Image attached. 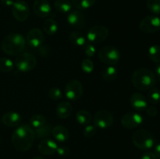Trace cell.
I'll use <instances>...</instances> for the list:
<instances>
[{
  "instance_id": "obj_41",
  "label": "cell",
  "mask_w": 160,
  "mask_h": 159,
  "mask_svg": "<svg viewBox=\"0 0 160 159\" xmlns=\"http://www.w3.org/2000/svg\"><path fill=\"white\" fill-rule=\"evenodd\" d=\"M1 3L2 6H6V7H12L13 5V0H1Z\"/></svg>"
},
{
  "instance_id": "obj_32",
  "label": "cell",
  "mask_w": 160,
  "mask_h": 159,
  "mask_svg": "<svg viewBox=\"0 0 160 159\" xmlns=\"http://www.w3.org/2000/svg\"><path fill=\"white\" fill-rule=\"evenodd\" d=\"M148 10L153 14H160V0H146Z\"/></svg>"
},
{
  "instance_id": "obj_38",
  "label": "cell",
  "mask_w": 160,
  "mask_h": 159,
  "mask_svg": "<svg viewBox=\"0 0 160 159\" xmlns=\"http://www.w3.org/2000/svg\"><path fill=\"white\" fill-rule=\"evenodd\" d=\"M145 111H146L147 115L151 117H156L158 114L157 108L153 105L147 106V108H145Z\"/></svg>"
},
{
  "instance_id": "obj_21",
  "label": "cell",
  "mask_w": 160,
  "mask_h": 159,
  "mask_svg": "<svg viewBox=\"0 0 160 159\" xmlns=\"http://www.w3.org/2000/svg\"><path fill=\"white\" fill-rule=\"evenodd\" d=\"M54 6L58 12L62 13H69L72 10L73 5L70 0H56Z\"/></svg>"
},
{
  "instance_id": "obj_27",
  "label": "cell",
  "mask_w": 160,
  "mask_h": 159,
  "mask_svg": "<svg viewBox=\"0 0 160 159\" xmlns=\"http://www.w3.org/2000/svg\"><path fill=\"white\" fill-rule=\"evenodd\" d=\"M29 123V125L33 128V129H36L46 123V118H45L44 115H40V114L34 115L33 116H31V118H30Z\"/></svg>"
},
{
  "instance_id": "obj_18",
  "label": "cell",
  "mask_w": 160,
  "mask_h": 159,
  "mask_svg": "<svg viewBox=\"0 0 160 159\" xmlns=\"http://www.w3.org/2000/svg\"><path fill=\"white\" fill-rule=\"evenodd\" d=\"M130 102H131L133 108L135 109L136 111L145 110L148 106L147 99L142 94L139 93V92H136L131 95V98H130Z\"/></svg>"
},
{
  "instance_id": "obj_35",
  "label": "cell",
  "mask_w": 160,
  "mask_h": 159,
  "mask_svg": "<svg viewBox=\"0 0 160 159\" xmlns=\"http://www.w3.org/2000/svg\"><path fill=\"white\" fill-rule=\"evenodd\" d=\"M97 132V127L95 125H91L88 124L87 126H85L84 129V136L86 138H92L96 134Z\"/></svg>"
},
{
  "instance_id": "obj_39",
  "label": "cell",
  "mask_w": 160,
  "mask_h": 159,
  "mask_svg": "<svg viewBox=\"0 0 160 159\" xmlns=\"http://www.w3.org/2000/svg\"><path fill=\"white\" fill-rule=\"evenodd\" d=\"M38 53L41 56L46 57V56H48L50 54V48L48 49L47 47L42 45V46L38 48Z\"/></svg>"
},
{
  "instance_id": "obj_40",
  "label": "cell",
  "mask_w": 160,
  "mask_h": 159,
  "mask_svg": "<svg viewBox=\"0 0 160 159\" xmlns=\"http://www.w3.org/2000/svg\"><path fill=\"white\" fill-rule=\"evenodd\" d=\"M141 159H157L155 154L153 152H145L143 155L141 157Z\"/></svg>"
},
{
  "instance_id": "obj_28",
  "label": "cell",
  "mask_w": 160,
  "mask_h": 159,
  "mask_svg": "<svg viewBox=\"0 0 160 159\" xmlns=\"http://www.w3.org/2000/svg\"><path fill=\"white\" fill-rule=\"evenodd\" d=\"M96 0H71L73 6L78 9H87L92 7Z\"/></svg>"
},
{
  "instance_id": "obj_33",
  "label": "cell",
  "mask_w": 160,
  "mask_h": 159,
  "mask_svg": "<svg viewBox=\"0 0 160 159\" xmlns=\"http://www.w3.org/2000/svg\"><path fill=\"white\" fill-rule=\"evenodd\" d=\"M48 98L53 101H58L62 98V92L59 87H52L48 91Z\"/></svg>"
},
{
  "instance_id": "obj_37",
  "label": "cell",
  "mask_w": 160,
  "mask_h": 159,
  "mask_svg": "<svg viewBox=\"0 0 160 159\" xmlns=\"http://www.w3.org/2000/svg\"><path fill=\"white\" fill-rule=\"evenodd\" d=\"M56 153L61 157H67L70 154V149L67 146L58 147L57 150H56Z\"/></svg>"
},
{
  "instance_id": "obj_23",
  "label": "cell",
  "mask_w": 160,
  "mask_h": 159,
  "mask_svg": "<svg viewBox=\"0 0 160 159\" xmlns=\"http://www.w3.org/2000/svg\"><path fill=\"white\" fill-rule=\"evenodd\" d=\"M92 116L90 112L84 109L78 111L76 114V120L79 124L83 126H87L92 122Z\"/></svg>"
},
{
  "instance_id": "obj_12",
  "label": "cell",
  "mask_w": 160,
  "mask_h": 159,
  "mask_svg": "<svg viewBox=\"0 0 160 159\" xmlns=\"http://www.w3.org/2000/svg\"><path fill=\"white\" fill-rule=\"evenodd\" d=\"M12 13L14 18L18 21L27 20L30 16V9L28 3L21 0L14 2L12 6Z\"/></svg>"
},
{
  "instance_id": "obj_17",
  "label": "cell",
  "mask_w": 160,
  "mask_h": 159,
  "mask_svg": "<svg viewBox=\"0 0 160 159\" xmlns=\"http://www.w3.org/2000/svg\"><path fill=\"white\" fill-rule=\"evenodd\" d=\"M3 124L9 127H17L22 124V116L16 112H8L2 116Z\"/></svg>"
},
{
  "instance_id": "obj_36",
  "label": "cell",
  "mask_w": 160,
  "mask_h": 159,
  "mask_svg": "<svg viewBox=\"0 0 160 159\" xmlns=\"http://www.w3.org/2000/svg\"><path fill=\"white\" fill-rule=\"evenodd\" d=\"M84 53L88 57H92L96 53V48L93 44H86L84 46Z\"/></svg>"
},
{
  "instance_id": "obj_45",
  "label": "cell",
  "mask_w": 160,
  "mask_h": 159,
  "mask_svg": "<svg viewBox=\"0 0 160 159\" xmlns=\"http://www.w3.org/2000/svg\"><path fill=\"white\" fill-rule=\"evenodd\" d=\"M0 142H1V138H0Z\"/></svg>"
},
{
  "instance_id": "obj_46",
  "label": "cell",
  "mask_w": 160,
  "mask_h": 159,
  "mask_svg": "<svg viewBox=\"0 0 160 159\" xmlns=\"http://www.w3.org/2000/svg\"><path fill=\"white\" fill-rule=\"evenodd\" d=\"M17 1H18V0H17Z\"/></svg>"
},
{
  "instance_id": "obj_2",
  "label": "cell",
  "mask_w": 160,
  "mask_h": 159,
  "mask_svg": "<svg viewBox=\"0 0 160 159\" xmlns=\"http://www.w3.org/2000/svg\"><path fill=\"white\" fill-rule=\"evenodd\" d=\"M131 83L137 90L144 91L150 90L156 84V76L147 68L137 69L131 75Z\"/></svg>"
},
{
  "instance_id": "obj_8",
  "label": "cell",
  "mask_w": 160,
  "mask_h": 159,
  "mask_svg": "<svg viewBox=\"0 0 160 159\" xmlns=\"http://www.w3.org/2000/svg\"><path fill=\"white\" fill-rule=\"evenodd\" d=\"M84 92L82 84L78 80H71L65 87V95L69 100L77 101L81 98Z\"/></svg>"
},
{
  "instance_id": "obj_34",
  "label": "cell",
  "mask_w": 160,
  "mask_h": 159,
  "mask_svg": "<svg viewBox=\"0 0 160 159\" xmlns=\"http://www.w3.org/2000/svg\"><path fill=\"white\" fill-rule=\"evenodd\" d=\"M81 70L85 73H91L94 70V63L91 59H85L81 63Z\"/></svg>"
},
{
  "instance_id": "obj_25",
  "label": "cell",
  "mask_w": 160,
  "mask_h": 159,
  "mask_svg": "<svg viewBox=\"0 0 160 159\" xmlns=\"http://www.w3.org/2000/svg\"><path fill=\"white\" fill-rule=\"evenodd\" d=\"M43 30L48 35H54L58 31L57 22L53 19H47L43 23Z\"/></svg>"
},
{
  "instance_id": "obj_26",
  "label": "cell",
  "mask_w": 160,
  "mask_h": 159,
  "mask_svg": "<svg viewBox=\"0 0 160 159\" xmlns=\"http://www.w3.org/2000/svg\"><path fill=\"white\" fill-rule=\"evenodd\" d=\"M35 131V136L38 139H45L48 138V136L52 134V128L51 125H48L45 123L41 127L38 128V129H34Z\"/></svg>"
},
{
  "instance_id": "obj_29",
  "label": "cell",
  "mask_w": 160,
  "mask_h": 159,
  "mask_svg": "<svg viewBox=\"0 0 160 159\" xmlns=\"http://www.w3.org/2000/svg\"><path fill=\"white\" fill-rule=\"evenodd\" d=\"M148 57L156 63H160V46L158 45H152L148 51Z\"/></svg>"
},
{
  "instance_id": "obj_20",
  "label": "cell",
  "mask_w": 160,
  "mask_h": 159,
  "mask_svg": "<svg viewBox=\"0 0 160 159\" xmlns=\"http://www.w3.org/2000/svg\"><path fill=\"white\" fill-rule=\"evenodd\" d=\"M73 107L68 101H62L59 103L56 108V113L59 118L65 119L69 118L72 114Z\"/></svg>"
},
{
  "instance_id": "obj_16",
  "label": "cell",
  "mask_w": 160,
  "mask_h": 159,
  "mask_svg": "<svg viewBox=\"0 0 160 159\" xmlns=\"http://www.w3.org/2000/svg\"><path fill=\"white\" fill-rule=\"evenodd\" d=\"M38 151L41 154L44 155H52L58 148V144L56 140H53L49 138L42 139L38 143Z\"/></svg>"
},
{
  "instance_id": "obj_7",
  "label": "cell",
  "mask_w": 160,
  "mask_h": 159,
  "mask_svg": "<svg viewBox=\"0 0 160 159\" xmlns=\"http://www.w3.org/2000/svg\"><path fill=\"white\" fill-rule=\"evenodd\" d=\"M109 36V30L102 25H96L88 30L86 38L91 44H98L106 40Z\"/></svg>"
},
{
  "instance_id": "obj_9",
  "label": "cell",
  "mask_w": 160,
  "mask_h": 159,
  "mask_svg": "<svg viewBox=\"0 0 160 159\" xmlns=\"http://www.w3.org/2000/svg\"><path fill=\"white\" fill-rule=\"evenodd\" d=\"M139 29L145 34H153L160 30V18L156 16H147L141 21Z\"/></svg>"
},
{
  "instance_id": "obj_4",
  "label": "cell",
  "mask_w": 160,
  "mask_h": 159,
  "mask_svg": "<svg viewBox=\"0 0 160 159\" xmlns=\"http://www.w3.org/2000/svg\"><path fill=\"white\" fill-rule=\"evenodd\" d=\"M132 141L136 147L140 150H149L155 144V139L152 134L146 129H138L132 136Z\"/></svg>"
},
{
  "instance_id": "obj_43",
  "label": "cell",
  "mask_w": 160,
  "mask_h": 159,
  "mask_svg": "<svg viewBox=\"0 0 160 159\" xmlns=\"http://www.w3.org/2000/svg\"><path fill=\"white\" fill-rule=\"evenodd\" d=\"M155 76L160 79V63L155 68Z\"/></svg>"
},
{
  "instance_id": "obj_42",
  "label": "cell",
  "mask_w": 160,
  "mask_h": 159,
  "mask_svg": "<svg viewBox=\"0 0 160 159\" xmlns=\"http://www.w3.org/2000/svg\"><path fill=\"white\" fill-rule=\"evenodd\" d=\"M156 155V157H157V159H160V143H157V144L155 146L154 148V152H153Z\"/></svg>"
},
{
  "instance_id": "obj_22",
  "label": "cell",
  "mask_w": 160,
  "mask_h": 159,
  "mask_svg": "<svg viewBox=\"0 0 160 159\" xmlns=\"http://www.w3.org/2000/svg\"><path fill=\"white\" fill-rule=\"evenodd\" d=\"M69 39L72 44L77 45V46H84L86 45V41H87V38L85 37V36L82 33L78 31L70 33Z\"/></svg>"
},
{
  "instance_id": "obj_11",
  "label": "cell",
  "mask_w": 160,
  "mask_h": 159,
  "mask_svg": "<svg viewBox=\"0 0 160 159\" xmlns=\"http://www.w3.org/2000/svg\"><path fill=\"white\" fill-rule=\"evenodd\" d=\"M26 44L31 48H38L43 44L45 36L39 28H32L28 32L26 36Z\"/></svg>"
},
{
  "instance_id": "obj_10",
  "label": "cell",
  "mask_w": 160,
  "mask_h": 159,
  "mask_svg": "<svg viewBox=\"0 0 160 159\" xmlns=\"http://www.w3.org/2000/svg\"><path fill=\"white\" fill-rule=\"evenodd\" d=\"M113 115L107 110L98 111L93 116L94 125L99 129H106L113 123Z\"/></svg>"
},
{
  "instance_id": "obj_14",
  "label": "cell",
  "mask_w": 160,
  "mask_h": 159,
  "mask_svg": "<svg viewBox=\"0 0 160 159\" xmlns=\"http://www.w3.org/2000/svg\"><path fill=\"white\" fill-rule=\"evenodd\" d=\"M34 14L40 18L47 17L52 12V8L48 0H35L33 4Z\"/></svg>"
},
{
  "instance_id": "obj_19",
  "label": "cell",
  "mask_w": 160,
  "mask_h": 159,
  "mask_svg": "<svg viewBox=\"0 0 160 159\" xmlns=\"http://www.w3.org/2000/svg\"><path fill=\"white\" fill-rule=\"evenodd\" d=\"M52 135L54 137L55 140L59 143L66 142L68 140L69 137H70L68 129L65 126H61V125H57L54 128H52Z\"/></svg>"
},
{
  "instance_id": "obj_6",
  "label": "cell",
  "mask_w": 160,
  "mask_h": 159,
  "mask_svg": "<svg viewBox=\"0 0 160 159\" xmlns=\"http://www.w3.org/2000/svg\"><path fill=\"white\" fill-rule=\"evenodd\" d=\"M14 65L20 72L26 73L34 69L37 65V59L31 53H20L16 58Z\"/></svg>"
},
{
  "instance_id": "obj_24",
  "label": "cell",
  "mask_w": 160,
  "mask_h": 159,
  "mask_svg": "<svg viewBox=\"0 0 160 159\" xmlns=\"http://www.w3.org/2000/svg\"><path fill=\"white\" fill-rule=\"evenodd\" d=\"M117 73H118V70L113 65H109V66L106 67L104 70L102 72V76L103 80L106 82H111L113 81L117 76Z\"/></svg>"
},
{
  "instance_id": "obj_31",
  "label": "cell",
  "mask_w": 160,
  "mask_h": 159,
  "mask_svg": "<svg viewBox=\"0 0 160 159\" xmlns=\"http://www.w3.org/2000/svg\"><path fill=\"white\" fill-rule=\"evenodd\" d=\"M14 67V63L8 58L0 59V71L2 73H9Z\"/></svg>"
},
{
  "instance_id": "obj_30",
  "label": "cell",
  "mask_w": 160,
  "mask_h": 159,
  "mask_svg": "<svg viewBox=\"0 0 160 159\" xmlns=\"http://www.w3.org/2000/svg\"><path fill=\"white\" fill-rule=\"evenodd\" d=\"M147 101H149L151 104H157L160 101V90L157 87H152L148 92L147 95Z\"/></svg>"
},
{
  "instance_id": "obj_5",
  "label": "cell",
  "mask_w": 160,
  "mask_h": 159,
  "mask_svg": "<svg viewBox=\"0 0 160 159\" xmlns=\"http://www.w3.org/2000/svg\"><path fill=\"white\" fill-rule=\"evenodd\" d=\"M98 59L102 62L109 65H114L119 62L120 59V52L116 47L104 46L98 51Z\"/></svg>"
},
{
  "instance_id": "obj_3",
  "label": "cell",
  "mask_w": 160,
  "mask_h": 159,
  "mask_svg": "<svg viewBox=\"0 0 160 159\" xmlns=\"http://www.w3.org/2000/svg\"><path fill=\"white\" fill-rule=\"evenodd\" d=\"M26 45V40L22 34H10L3 38L1 43L2 50L10 55H19L23 51Z\"/></svg>"
},
{
  "instance_id": "obj_15",
  "label": "cell",
  "mask_w": 160,
  "mask_h": 159,
  "mask_svg": "<svg viewBox=\"0 0 160 159\" xmlns=\"http://www.w3.org/2000/svg\"><path fill=\"white\" fill-rule=\"evenodd\" d=\"M67 23L71 26L81 29L85 26V17L79 10H71L67 15Z\"/></svg>"
},
{
  "instance_id": "obj_13",
  "label": "cell",
  "mask_w": 160,
  "mask_h": 159,
  "mask_svg": "<svg viewBox=\"0 0 160 159\" xmlns=\"http://www.w3.org/2000/svg\"><path fill=\"white\" fill-rule=\"evenodd\" d=\"M120 123L126 129H132L137 128L143 123V117L138 112H130L122 116Z\"/></svg>"
},
{
  "instance_id": "obj_44",
  "label": "cell",
  "mask_w": 160,
  "mask_h": 159,
  "mask_svg": "<svg viewBox=\"0 0 160 159\" xmlns=\"http://www.w3.org/2000/svg\"><path fill=\"white\" fill-rule=\"evenodd\" d=\"M31 159H44V158H42V157H39V156H36V157H32Z\"/></svg>"
},
{
  "instance_id": "obj_1",
  "label": "cell",
  "mask_w": 160,
  "mask_h": 159,
  "mask_svg": "<svg viewBox=\"0 0 160 159\" xmlns=\"http://www.w3.org/2000/svg\"><path fill=\"white\" fill-rule=\"evenodd\" d=\"M36 138L34 129L27 123L17 126L11 137L12 146L19 151H27L31 148Z\"/></svg>"
}]
</instances>
